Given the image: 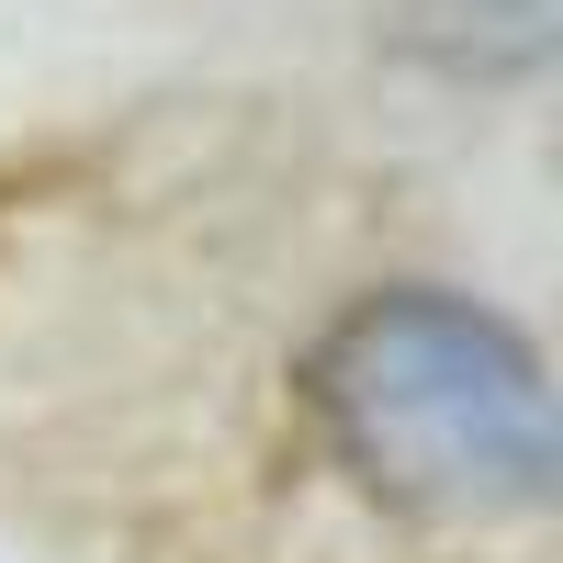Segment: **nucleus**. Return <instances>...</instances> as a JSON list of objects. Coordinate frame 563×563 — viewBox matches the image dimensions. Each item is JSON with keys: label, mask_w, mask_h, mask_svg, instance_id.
<instances>
[{"label": "nucleus", "mask_w": 563, "mask_h": 563, "mask_svg": "<svg viewBox=\"0 0 563 563\" xmlns=\"http://www.w3.org/2000/svg\"><path fill=\"white\" fill-rule=\"evenodd\" d=\"M305 406L339 474L417 519H530L552 507L563 429L552 372L496 305L451 282H384L305 350Z\"/></svg>", "instance_id": "1"}, {"label": "nucleus", "mask_w": 563, "mask_h": 563, "mask_svg": "<svg viewBox=\"0 0 563 563\" xmlns=\"http://www.w3.org/2000/svg\"><path fill=\"white\" fill-rule=\"evenodd\" d=\"M395 45L440 79H474V90H507V79H541L552 45H563V0H395Z\"/></svg>", "instance_id": "2"}]
</instances>
